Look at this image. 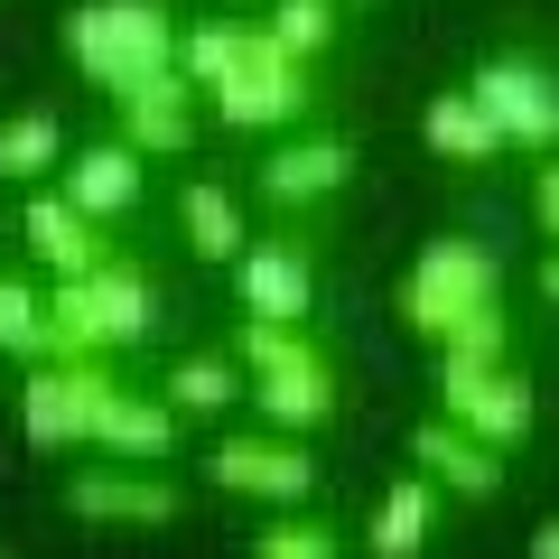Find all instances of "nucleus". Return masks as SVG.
Masks as SVG:
<instances>
[{
  "mask_svg": "<svg viewBox=\"0 0 559 559\" xmlns=\"http://www.w3.org/2000/svg\"><path fill=\"white\" fill-rule=\"evenodd\" d=\"M66 57L103 84V94H131V84L168 75L178 66V20L159 0H84L66 20Z\"/></svg>",
  "mask_w": 559,
  "mask_h": 559,
  "instance_id": "1",
  "label": "nucleus"
},
{
  "mask_svg": "<svg viewBox=\"0 0 559 559\" xmlns=\"http://www.w3.org/2000/svg\"><path fill=\"white\" fill-rule=\"evenodd\" d=\"M150 318H159L150 280H140L131 261L103 252L94 271L57 280V299H47V355H103V345H140V336H150Z\"/></svg>",
  "mask_w": 559,
  "mask_h": 559,
  "instance_id": "2",
  "label": "nucleus"
},
{
  "mask_svg": "<svg viewBox=\"0 0 559 559\" xmlns=\"http://www.w3.org/2000/svg\"><path fill=\"white\" fill-rule=\"evenodd\" d=\"M242 373H252V401L271 429H318V419H336V364L308 345V326H271L252 318L242 326Z\"/></svg>",
  "mask_w": 559,
  "mask_h": 559,
  "instance_id": "3",
  "label": "nucleus"
},
{
  "mask_svg": "<svg viewBox=\"0 0 559 559\" xmlns=\"http://www.w3.org/2000/svg\"><path fill=\"white\" fill-rule=\"evenodd\" d=\"M503 299V261L485 252V242H429V252L411 261V280H401V318L419 326V336L439 345L448 326H466L476 308H495Z\"/></svg>",
  "mask_w": 559,
  "mask_h": 559,
  "instance_id": "4",
  "label": "nucleus"
},
{
  "mask_svg": "<svg viewBox=\"0 0 559 559\" xmlns=\"http://www.w3.org/2000/svg\"><path fill=\"white\" fill-rule=\"evenodd\" d=\"M466 94H476V112L503 131V150H550L559 140V75L540 57H485Z\"/></svg>",
  "mask_w": 559,
  "mask_h": 559,
  "instance_id": "5",
  "label": "nucleus"
},
{
  "mask_svg": "<svg viewBox=\"0 0 559 559\" xmlns=\"http://www.w3.org/2000/svg\"><path fill=\"white\" fill-rule=\"evenodd\" d=\"M103 364L94 355H38L28 364V392H20V419L38 448H84L94 439V411H103Z\"/></svg>",
  "mask_w": 559,
  "mask_h": 559,
  "instance_id": "6",
  "label": "nucleus"
},
{
  "mask_svg": "<svg viewBox=\"0 0 559 559\" xmlns=\"http://www.w3.org/2000/svg\"><path fill=\"white\" fill-rule=\"evenodd\" d=\"M299 103H308L299 57H280V47L252 28L242 57H234V75L215 84V121H224V131H280V121H299Z\"/></svg>",
  "mask_w": 559,
  "mask_h": 559,
  "instance_id": "7",
  "label": "nucleus"
},
{
  "mask_svg": "<svg viewBox=\"0 0 559 559\" xmlns=\"http://www.w3.org/2000/svg\"><path fill=\"white\" fill-rule=\"evenodd\" d=\"M439 392H448V429H466V439L485 448H513L532 439V382L513 373V364H439Z\"/></svg>",
  "mask_w": 559,
  "mask_h": 559,
  "instance_id": "8",
  "label": "nucleus"
},
{
  "mask_svg": "<svg viewBox=\"0 0 559 559\" xmlns=\"http://www.w3.org/2000/svg\"><path fill=\"white\" fill-rule=\"evenodd\" d=\"M234 280H242V308L271 326H308V308H318V271H308L299 242H242Z\"/></svg>",
  "mask_w": 559,
  "mask_h": 559,
  "instance_id": "9",
  "label": "nucleus"
},
{
  "mask_svg": "<svg viewBox=\"0 0 559 559\" xmlns=\"http://www.w3.org/2000/svg\"><path fill=\"white\" fill-rule=\"evenodd\" d=\"M205 476H215L224 495H261V503H308L318 495V466H308V448H289V439H224Z\"/></svg>",
  "mask_w": 559,
  "mask_h": 559,
  "instance_id": "10",
  "label": "nucleus"
},
{
  "mask_svg": "<svg viewBox=\"0 0 559 559\" xmlns=\"http://www.w3.org/2000/svg\"><path fill=\"white\" fill-rule=\"evenodd\" d=\"M121 103V140H131L140 159H178L187 140H197V84L168 66V75H150V84H131V94H112Z\"/></svg>",
  "mask_w": 559,
  "mask_h": 559,
  "instance_id": "11",
  "label": "nucleus"
},
{
  "mask_svg": "<svg viewBox=\"0 0 559 559\" xmlns=\"http://www.w3.org/2000/svg\"><path fill=\"white\" fill-rule=\"evenodd\" d=\"M411 466L429 485H448V495H476V503L503 495V448L466 439V429H448V419H419L411 429Z\"/></svg>",
  "mask_w": 559,
  "mask_h": 559,
  "instance_id": "12",
  "label": "nucleus"
},
{
  "mask_svg": "<svg viewBox=\"0 0 559 559\" xmlns=\"http://www.w3.org/2000/svg\"><path fill=\"white\" fill-rule=\"evenodd\" d=\"M57 197L75 205L84 224H112L140 205V150L131 140H103V150H84V159H57Z\"/></svg>",
  "mask_w": 559,
  "mask_h": 559,
  "instance_id": "13",
  "label": "nucleus"
},
{
  "mask_svg": "<svg viewBox=\"0 0 559 559\" xmlns=\"http://www.w3.org/2000/svg\"><path fill=\"white\" fill-rule=\"evenodd\" d=\"M84 448H103V457H121V466H159L168 448H178V411L150 401V392H103L94 439H84Z\"/></svg>",
  "mask_w": 559,
  "mask_h": 559,
  "instance_id": "14",
  "label": "nucleus"
},
{
  "mask_svg": "<svg viewBox=\"0 0 559 559\" xmlns=\"http://www.w3.org/2000/svg\"><path fill=\"white\" fill-rule=\"evenodd\" d=\"M66 503H75L84 522H168V513H178V485H168V476H140V466L112 457V476H75V485H66Z\"/></svg>",
  "mask_w": 559,
  "mask_h": 559,
  "instance_id": "15",
  "label": "nucleus"
},
{
  "mask_svg": "<svg viewBox=\"0 0 559 559\" xmlns=\"http://www.w3.org/2000/svg\"><path fill=\"white\" fill-rule=\"evenodd\" d=\"M20 234L38 242V261H47V271H57V280H75V271H94V261L112 252V242H103V224H84L75 205L57 197V187H38V197H28V224H20Z\"/></svg>",
  "mask_w": 559,
  "mask_h": 559,
  "instance_id": "16",
  "label": "nucleus"
},
{
  "mask_svg": "<svg viewBox=\"0 0 559 559\" xmlns=\"http://www.w3.org/2000/svg\"><path fill=\"white\" fill-rule=\"evenodd\" d=\"M345 178H355V150H345V140H299V150H280V159L261 168V197L271 205H318V197H336Z\"/></svg>",
  "mask_w": 559,
  "mask_h": 559,
  "instance_id": "17",
  "label": "nucleus"
},
{
  "mask_svg": "<svg viewBox=\"0 0 559 559\" xmlns=\"http://www.w3.org/2000/svg\"><path fill=\"white\" fill-rule=\"evenodd\" d=\"M429 522H439V485L411 466V476H401L392 495L373 503V532H364V550H373V559H419V550H429Z\"/></svg>",
  "mask_w": 559,
  "mask_h": 559,
  "instance_id": "18",
  "label": "nucleus"
},
{
  "mask_svg": "<svg viewBox=\"0 0 559 559\" xmlns=\"http://www.w3.org/2000/svg\"><path fill=\"white\" fill-rule=\"evenodd\" d=\"M178 224H187V242H197L205 261H234L242 242V205H234V187H215V178H187V197H178Z\"/></svg>",
  "mask_w": 559,
  "mask_h": 559,
  "instance_id": "19",
  "label": "nucleus"
},
{
  "mask_svg": "<svg viewBox=\"0 0 559 559\" xmlns=\"http://www.w3.org/2000/svg\"><path fill=\"white\" fill-rule=\"evenodd\" d=\"M57 159H66V131H57V112H10V121H0V178L47 187V178H57Z\"/></svg>",
  "mask_w": 559,
  "mask_h": 559,
  "instance_id": "20",
  "label": "nucleus"
},
{
  "mask_svg": "<svg viewBox=\"0 0 559 559\" xmlns=\"http://www.w3.org/2000/svg\"><path fill=\"white\" fill-rule=\"evenodd\" d=\"M419 131H429V150H439V159H476V168H485V159L503 150V131H495V121L476 112V94H439Z\"/></svg>",
  "mask_w": 559,
  "mask_h": 559,
  "instance_id": "21",
  "label": "nucleus"
},
{
  "mask_svg": "<svg viewBox=\"0 0 559 559\" xmlns=\"http://www.w3.org/2000/svg\"><path fill=\"white\" fill-rule=\"evenodd\" d=\"M261 38H271L280 57H299V66H308V57H326V47H336V0H280Z\"/></svg>",
  "mask_w": 559,
  "mask_h": 559,
  "instance_id": "22",
  "label": "nucleus"
},
{
  "mask_svg": "<svg viewBox=\"0 0 559 559\" xmlns=\"http://www.w3.org/2000/svg\"><path fill=\"white\" fill-rule=\"evenodd\" d=\"M159 401H168V411H197V419H205V411H224V401H242V373H234L224 355H187L178 373H168Z\"/></svg>",
  "mask_w": 559,
  "mask_h": 559,
  "instance_id": "23",
  "label": "nucleus"
},
{
  "mask_svg": "<svg viewBox=\"0 0 559 559\" xmlns=\"http://www.w3.org/2000/svg\"><path fill=\"white\" fill-rule=\"evenodd\" d=\"M0 355H20V364L47 355V299L28 280H0Z\"/></svg>",
  "mask_w": 559,
  "mask_h": 559,
  "instance_id": "24",
  "label": "nucleus"
},
{
  "mask_svg": "<svg viewBox=\"0 0 559 559\" xmlns=\"http://www.w3.org/2000/svg\"><path fill=\"white\" fill-rule=\"evenodd\" d=\"M242 38H252V28H187V38H178V75L197 84V94H215V84L234 75Z\"/></svg>",
  "mask_w": 559,
  "mask_h": 559,
  "instance_id": "25",
  "label": "nucleus"
},
{
  "mask_svg": "<svg viewBox=\"0 0 559 559\" xmlns=\"http://www.w3.org/2000/svg\"><path fill=\"white\" fill-rule=\"evenodd\" d=\"M261 559H336V532H318V522H271L261 532Z\"/></svg>",
  "mask_w": 559,
  "mask_h": 559,
  "instance_id": "26",
  "label": "nucleus"
},
{
  "mask_svg": "<svg viewBox=\"0 0 559 559\" xmlns=\"http://www.w3.org/2000/svg\"><path fill=\"white\" fill-rule=\"evenodd\" d=\"M532 215H540V234L559 242V159H540V178H532Z\"/></svg>",
  "mask_w": 559,
  "mask_h": 559,
  "instance_id": "27",
  "label": "nucleus"
},
{
  "mask_svg": "<svg viewBox=\"0 0 559 559\" xmlns=\"http://www.w3.org/2000/svg\"><path fill=\"white\" fill-rule=\"evenodd\" d=\"M532 559H559V513H550V522L532 532Z\"/></svg>",
  "mask_w": 559,
  "mask_h": 559,
  "instance_id": "28",
  "label": "nucleus"
},
{
  "mask_svg": "<svg viewBox=\"0 0 559 559\" xmlns=\"http://www.w3.org/2000/svg\"><path fill=\"white\" fill-rule=\"evenodd\" d=\"M540 299H550V308H559V252H550V261H540Z\"/></svg>",
  "mask_w": 559,
  "mask_h": 559,
  "instance_id": "29",
  "label": "nucleus"
}]
</instances>
